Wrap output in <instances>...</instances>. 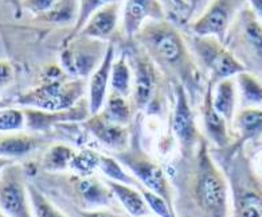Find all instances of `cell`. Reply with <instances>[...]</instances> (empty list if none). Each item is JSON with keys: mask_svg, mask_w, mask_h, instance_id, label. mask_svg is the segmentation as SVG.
<instances>
[{"mask_svg": "<svg viewBox=\"0 0 262 217\" xmlns=\"http://www.w3.org/2000/svg\"><path fill=\"white\" fill-rule=\"evenodd\" d=\"M171 84H180L191 103H202L207 80L186 42V36L168 21H148L133 38Z\"/></svg>", "mask_w": 262, "mask_h": 217, "instance_id": "2", "label": "cell"}, {"mask_svg": "<svg viewBox=\"0 0 262 217\" xmlns=\"http://www.w3.org/2000/svg\"><path fill=\"white\" fill-rule=\"evenodd\" d=\"M234 147L246 146L262 137V108L238 109L231 123Z\"/></svg>", "mask_w": 262, "mask_h": 217, "instance_id": "21", "label": "cell"}, {"mask_svg": "<svg viewBox=\"0 0 262 217\" xmlns=\"http://www.w3.org/2000/svg\"><path fill=\"white\" fill-rule=\"evenodd\" d=\"M239 108H262V77L250 72L235 76Z\"/></svg>", "mask_w": 262, "mask_h": 217, "instance_id": "25", "label": "cell"}, {"mask_svg": "<svg viewBox=\"0 0 262 217\" xmlns=\"http://www.w3.org/2000/svg\"><path fill=\"white\" fill-rule=\"evenodd\" d=\"M223 44L246 72L262 77V22L248 4L233 21Z\"/></svg>", "mask_w": 262, "mask_h": 217, "instance_id": "6", "label": "cell"}, {"mask_svg": "<svg viewBox=\"0 0 262 217\" xmlns=\"http://www.w3.org/2000/svg\"><path fill=\"white\" fill-rule=\"evenodd\" d=\"M122 0H78V12H77L76 23L73 26L72 31L65 38V44L76 38L78 33L82 30V27L86 25L89 18L100 8L108 6L112 3H121Z\"/></svg>", "mask_w": 262, "mask_h": 217, "instance_id": "30", "label": "cell"}, {"mask_svg": "<svg viewBox=\"0 0 262 217\" xmlns=\"http://www.w3.org/2000/svg\"><path fill=\"white\" fill-rule=\"evenodd\" d=\"M65 212V210H63ZM69 217H128L124 212L113 209H94V210H77L70 209L65 212Z\"/></svg>", "mask_w": 262, "mask_h": 217, "instance_id": "33", "label": "cell"}, {"mask_svg": "<svg viewBox=\"0 0 262 217\" xmlns=\"http://www.w3.org/2000/svg\"><path fill=\"white\" fill-rule=\"evenodd\" d=\"M211 151L229 181L231 217H262V177L251 165L246 146Z\"/></svg>", "mask_w": 262, "mask_h": 217, "instance_id": "4", "label": "cell"}, {"mask_svg": "<svg viewBox=\"0 0 262 217\" xmlns=\"http://www.w3.org/2000/svg\"><path fill=\"white\" fill-rule=\"evenodd\" d=\"M77 150L66 143H54L47 147L38 166V173H66Z\"/></svg>", "mask_w": 262, "mask_h": 217, "instance_id": "24", "label": "cell"}, {"mask_svg": "<svg viewBox=\"0 0 262 217\" xmlns=\"http://www.w3.org/2000/svg\"><path fill=\"white\" fill-rule=\"evenodd\" d=\"M121 12V27L125 41L133 40L148 21L165 19L160 0H125Z\"/></svg>", "mask_w": 262, "mask_h": 217, "instance_id": "16", "label": "cell"}, {"mask_svg": "<svg viewBox=\"0 0 262 217\" xmlns=\"http://www.w3.org/2000/svg\"><path fill=\"white\" fill-rule=\"evenodd\" d=\"M121 15V3H112L94 12L78 35L89 36L104 42H115Z\"/></svg>", "mask_w": 262, "mask_h": 217, "instance_id": "19", "label": "cell"}, {"mask_svg": "<svg viewBox=\"0 0 262 217\" xmlns=\"http://www.w3.org/2000/svg\"><path fill=\"white\" fill-rule=\"evenodd\" d=\"M46 142L43 134H35L30 131L0 134V158L15 162L39 150Z\"/></svg>", "mask_w": 262, "mask_h": 217, "instance_id": "20", "label": "cell"}, {"mask_svg": "<svg viewBox=\"0 0 262 217\" xmlns=\"http://www.w3.org/2000/svg\"><path fill=\"white\" fill-rule=\"evenodd\" d=\"M171 2H172L173 6H175L176 8H179L182 11L187 12V4L184 3V0H171Z\"/></svg>", "mask_w": 262, "mask_h": 217, "instance_id": "37", "label": "cell"}, {"mask_svg": "<svg viewBox=\"0 0 262 217\" xmlns=\"http://www.w3.org/2000/svg\"><path fill=\"white\" fill-rule=\"evenodd\" d=\"M246 4V0H211L203 12L191 21L188 33L199 36H214L225 42L230 26Z\"/></svg>", "mask_w": 262, "mask_h": 217, "instance_id": "13", "label": "cell"}, {"mask_svg": "<svg viewBox=\"0 0 262 217\" xmlns=\"http://www.w3.org/2000/svg\"><path fill=\"white\" fill-rule=\"evenodd\" d=\"M184 36L206 80L211 84L233 78L245 72V68L233 53L214 36H199L191 33L184 34Z\"/></svg>", "mask_w": 262, "mask_h": 217, "instance_id": "9", "label": "cell"}, {"mask_svg": "<svg viewBox=\"0 0 262 217\" xmlns=\"http://www.w3.org/2000/svg\"><path fill=\"white\" fill-rule=\"evenodd\" d=\"M144 217H158V216H155V214H149V216H144Z\"/></svg>", "mask_w": 262, "mask_h": 217, "instance_id": "41", "label": "cell"}, {"mask_svg": "<svg viewBox=\"0 0 262 217\" xmlns=\"http://www.w3.org/2000/svg\"><path fill=\"white\" fill-rule=\"evenodd\" d=\"M121 51L125 53L132 69L130 103L133 108L139 112L149 109L158 98L159 89L165 77L135 40L124 41Z\"/></svg>", "mask_w": 262, "mask_h": 217, "instance_id": "8", "label": "cell"}, {"mask_svg": "<svg viewBox=\"0 0 262 217\" xmlns=\"http://www.w3.org/2000/svg\"><path fill=\"white\" fill-rule=\"evenodd\" d=\"M211 100L214 108L218 111L230 124L233 123V119L237 113L239 104H238V89L235 77L226 78L212 84Z\"/></svg>", "mask_w": 262, "mask_h": 217, "instance_id": "23", "label": "cell"}, {"mask_svg": "<svg viewBox=\"0 0 262 217\" xmlns=\"http://www.w3.org/2000/svg\"><path fill=\"white\" fill-rule=\"evenodd\" d=\"M29 178L22 165L12 162L0 174V210L7 217H34Z\"/></svg>", "mask_w": 262, "mask_h": 217, "instance_id": "12", "label": "cell"}, {"mask_svg": "<svg viewBox=\"0 0 262 217\" xmlns=\"http://www.w3.org/2000/svg\"><path fill=\"white\" fill-rule=\"evenodd\" d=\"M14 81V68L10 62L0 61V88H6Z\"/></svg>", "mask_w": 262, "mask_h": 217, "instance_id": "35", "label": "cell"}, {"mask_svg": "<svg viewBox=\"0 0 262 217\" xmlns=\"http://www.w3.org/2000/svg\"><path fill=\"white\" fill-rule=\"evenodd\" d=\"M111 91L116 94H120L122 97H130L132 93V69H130L128 58L125 53L121 51V54L116 55L111 72Z\"/></svg>", "mask_w": 262, "mask_h": 217, "instance_id": "27", "label": "cell"}, {"mask_svg": "<svg viewBox=\"0 0 262 217\" xmlns=\"http://www.w3.org/2000/svg\"><path fill=\"white\" fill-rule=\"evenodd\" d=\"M31 181V180H30ZM34 184L49 197H62L66 208L77 210L113 209L122 212L104 178L94 175H78L74 173H38Z\"/></svg>", "mask_w": 262, "mask_h": 217, "instance_id": "3", "label": "cell"}, {"mask_svg": "<svg viewBox=\"0 0 262 217\" xmlns=\"http://www.w3.org/2000/svg\"><path fill=\"white\" fill-rule=\"evenodd\" d=\"M173 108L171 131L180 147V155H191L201 143L203 134L199 131L192 103L180 84H172Z\"/></svg>", "mask_w": 262, "mask_h": 217, "instance_id": "11", "label": "cell"}, {"mask_svg": "<svg viewBox=\"0 0 262 217\" xmlns=\"http://www.w3.org/2000/svg\"><path fill=\"white\" fill-rule=\"evenodd\" d=\"M115 156L144 189L163 197L175 213V190L169 180L168 171L141 147L137 130H132L129 147L115 154Z\"/></svg>", "mask_w": 262, "mask_h": 217, "instance_id": "5", "label": "cell"}, {"mask_svg": "<svg viewBox=\"0 0 262 217\" xmlns=\"http://www.w3.org/2000/svg\"><path fill=\"white\" fill-rule=\"evenodd\" d=\"M26 130V119L23 108L6 107L0 109V134H10Z\"/></svg>", "mask_w": 262, "mask_h": 217, "instance_id": "32", "label": "cell"}, {"mask_svg": "<svg viewBox=\"0 0 262 217\" xmlns=\"http://www.w3.org/2000/svg\"><path fill=\"white\" fill-rule=\"evenodd\" d=\"M246 3L251 8V11L254 12L255 16L262 22V0H246Z\"/></svg>", "mask_w": 262, "mask_h": 217, "instance_id": "36", "label": "cell"}, {"mask_svg": "<svg viewBox=\"0 0 262 217\" xmlns=\"http://www.w3.org/2000/svg\"><path fill=\"white\" fill-rule=\"evenodd\" d=\"M100 113L102 115V117H105L112 123L129 127L133 123L135 108H133L132 103L126 97L109 92L106 102H105Z\"/></svg>", "mask_w": 262, "mask_h": 217, "instance_id": "26", "label": "cell"}, {"mask_svg": "<svg viewBox=\"0 0 262 217\" xmlns=\"http://www.w3.org/2000/svg\"><path fill=\"white\" fill-rule=\"evenodd\" d=\"M58 2L59 0H25L23 6L34 14L45 15L50 10H53Z\"/></svg>", "mask_w": 262, "mask_h": 217, "instance_id": "34", "label": "cell"}, {"mask_svg": "<svg viewBox=\"0 0 262 217\" xmlns=\"http://www.w3.org/2000/svg\"><path fill=\"white\" fill-rule=\"evenodd\" d=\"M105 184L108 185L113 195L117 200V203L121 206L122 212L128 217H144L152 214L151 209L148 208L140 189L132 185L120 184L105 180Z\"/></svg>", "mask_w": 262, "mask_h": 217, "instance_id": "22", "label": "cell"}, {"mask_svg": "<svg viewBox=\"0 0 262 217\" xmlns=\"http://www.w3.org/2000/svg\"><path fill=\"white\" fill-rule=\"evenodd\" d=\"M167 171L176 217H231L229 181L205 136L191 155H180Z\"/></svg>", "mask_w": 262, "mask_h": 217, "instance_id": "1", "label": "cell"}, {"mask_svg": "<svg viewBox=\"0 0 262 217\" xmlns=\"http://www.w3.org/2000/svg\"><path fill=\"white\" fill-rule=\"evenodd\" d=\"M86 91V80L73 78L65 74L58 78L43 80L39 87L20 94L16 98V104L26 108L42 109L51 112L66 111L85 98L83 96Z\"/></svg>", "mask_w": 262, "mask_h": 217, "instance_id": "7", "label": "cell"}, {"mask_svg": "<svg viewBox=\"0 0 262 217\" xmlns=\"http://www.w3.org/2000/svg\"><path fill=\"white\" fill-rule=\"evenodd\" d=\"M25 112L26 130L35 134H46L50 130L61 124L83 123L90 116L89 104L86 98H82L73 108L66 111H42V109L26 108L22 107Z\"/></svg>", "mask_w": 262, "mask_h": 217, "instance_id": "14", "label": "cell"}, {"mask_svg": "<svg viewBox=\"0 0 262 217\" xmlns=\"http://www.w3.org/2000/svg\"><path fill=\"white\" fill-rule=\"evenodd\" d=\"M12 162H14V161L6 160V158H0V174H2V171H3L8 165H11Z\"/></svg>", "mask_w": 262, "mask_h": 217, "instance_id": "38", "label": "cell"}, {"mask_svg": "<svg viewBox=\"0 0 262 217\" xmlns=\"http://www.w3.org/2000/svg\"><path fill=\"white\" fill-rule=\"evenodd\" d=\"M0 217H7V216H6V214H4L3 212H2V210H0Z\"/></svg>", "mask_w": 262, "mask_h": 217, "instance_id": "40", "label": "cell"}, {"mask_svg": "<svg viewBox=\"0 0 262 217\" xmlns=\"http://www.w3.org/2000/svg\"><path fill=\"white\" fill-rule=\"evenodd\" d=\"M86 132L94 136L101 145L117 154L128 149L132 139V130L129 127L119 126L102 117L100 112L90 115L82 123Z\"/></svg>", "mask_w": 262, "mask_h": 217, "instance_id": "17", "label": "cell"}, {"mask_svg": "<svg viewBox=\"0 0 262 217\" xmlns=\"http://www.w3.org/2000/svg\"><path fill=\"white\" fill-rule=\"evenodd\" d=\"M11 103L8 102V100H0V109L6 108V107H10Z\"/></svg>", "mask_w": 262, "mask_h": 217, "instance_id": "39", "label": "cell"}, {"mask_svg": "<svg viewBox=\"0 0 262 217\" xmlns=\"http://www.w3.org/2000/svg\"><path fill=\"white\" fill-rule=\"evenodd\" d=\"M29 197L34 217H69L57 204L29 180Z\"/></svg>", "mask_w": 262, "mask_h": 217, "instance_id": "29", "label": "cell"}, {"mask_svg": "<svg viewBox=\"0 0 262 217\" xmlns=\"http://www.w3.org/2000/svg\"><path fill=\"white\" fill-rule=\"evenodd\" d=\"M116 58V44L109 42L108 50L104 60L100 64L93 74L88 81V104H89L90 115H96L102 109L106 97L109 94V84H111L112 65Z\"/></svg>", "mask_w": 262, "mask_h": 217, "instance_id": "18", "label": "cell"}, {"mask_svg": "<svg viewBox=\"0 0 262 217\" xmlns=\"http://www.w3.org/2000/svg\"><path fill=\"white\" fill-rule=\"evenodd\" d=\"M211 91L212 84L207 81L205 96L201 103L203 136L208 142L210 147H214L215 151H222L233 145L234 135L231 131V124L214 108Z\"/></svg>", "mask_w": 262, "mask_h": 217, "instance_id": "15", "label": "cell"}, {"mask_svg": "<svg viewBox=\"0 0 262 217\" xmlns=\"http://www.w3.org/2000/svg\"><path fill=\"white\" fill-rule=\"evenodd\" d=\"M101 152L94 151L92 149H82L76 152V155L70 163L69 170L78 175H94L98 170V162H100Z\"/></svg>", "mask_w": 262, "mask_h": 217, "instance_id": "31", "label": "cell"}, {"mask_svg": "<svg viewBox=\"0 0 262 217\" xmlns=\"http://www.w3.org/2000/svg\"><path fill=\"white\" fill-rule=\"evenodd\" d=\"M109 42L77 35L66 42L61 53V68L73 78L86 80L104 60Z\"/></svg>", "mask_w": 262, "mask_h": 217, "instance_id": "10", "label": "cell"}, {"mask_svg": "<svg viewBox=\"0 0 262 217\" xmlns=\"http://www.w3.org/2000/svg\"><path fill=\"white\" fill-rule=\"evenodd\" d=\"M98 171L102 175V178L109 180L113 182H120V184L132 185L136 188L141 189V186L137 180L133 177L129 171L126 170L125 167L122 166L120 161L115 155H105L101 154L100 162H98Z\"/></svg>", "mask_w": 262, "mask_h": 217, "instance_id": "28", "label": "cell"}]
</instances>
